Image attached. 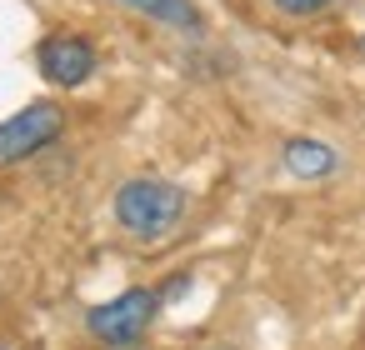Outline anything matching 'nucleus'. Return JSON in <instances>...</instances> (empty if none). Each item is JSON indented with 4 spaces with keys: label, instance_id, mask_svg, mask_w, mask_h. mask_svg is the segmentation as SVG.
Masks as SVG:
<instances>
[{
    "label": "nucleus",
    "instance_id": "0eeeda50",
    "mask_svg": "<svg viewBox=\"0 0 365 350\" xmlns=\"http://www.w3.org/2000/svg\"><path fill=\"white\" fill-rule=\"evenodd\" d=\"M270 6L280 16H290V21H305V16H320L325 6H335V0H270Z\"/></svg>",
    "mask_w": 365,
    "mask_h": 350
},
{
    "label": "nucleus",
    "instance_id": "20e7f679",
    "mask_svg": "<svg viewBox=\"0 0 365 350\" xmlns=\"http://www.w3.org/2000/svg\"><path fill=\"white\" fill-rule=\"evenodd\" d=\"M36 71L56 86V91H76L96 76V41L76 36V31H56L36 46Z\"/></svg>",
    "mask_w": 365,
    "mask_h": 350
},
{
    "label": "nucleus",
    "instance_id": "7ed1b4c3",
    "mask_svg": "<svg viewBox=\"0 0 365 350\" xmlns=\"http://www.w3.org/2000/svg\"><path fill=\"white\" fill-rule=\"evenodd\" d=\"M66 135V110L56 101H36L26 110H16L11 120H0V170L6 165H26L41 150H51Z\"/></svg>",
    "mask_w": 365,
    "mask_h": 350
},
{
    "label": "nucleus",
    "instance_id": "39448f33",
    "mask_svg": "<svg viewBox=\"0 0 365 350\" xmlns=\"http://www.w3.org/2000/svg\"><path fill=\"white\" fill-rule=\"evenodd\" d=\"M280 155H285V170L300 175V180H320V175L335 170V150L325 140H310V135H290Z\"/></svg>",
    "mask_w": 365,
    "mask_h": 350
},
{
    "label": "nucleus",
    "instance_id": "423d86ee",
    "mask_svg": "<svg viewBox=\"0 0 365 350\" xmlns=\"http://www.w3.org/2000/svg\"><path fill=\"white\" fill-rule=\"evenodd\" d=\"M120 6H130V11H140V16H150V21H165V26H200V16H195V6L190 0H120Z\"/></svg>",
    "mask_w": 365,
    "mask_h": 350
},
{
    "label": "nucleus",
    "instance_id": "f257e3e1",
    "mask_svg": "<svg viewBox=\"0 0 365 350\" xmlns=\"http://www.w3.org/2000/svg\"><path fill=\"white\" fill-rule=\"evenodd\" d=\"M110 210H115V225H120L125 235H135V240H165V235L185 220L190 195H185L175 180H160V175H130V180L115 190Z\"/></svg>",
    "mask_w": 365,
    "mask_h": 350
},
{
    "label": "nucleus",
    "instance_id": "9d476101",
    "mask_svg": "<svg viewBox=\"0 0 365 350\" xmlns=\"http://www.w3.org/2000/svg\"><path fill=\"white\" fill-rule=\"evenodd\" d=\"M215 350H225V345H215Z\"/></svg>",
    "mask_w": 365,
    "mask_h": 350
},
{
    "label": "nucleus",
    "instance_id": "1a4fd4ad",
    "mask_svg": "<svg viewBox=\"0 0 365 350\" xmlns=\"http://www.w3.org/2000/svg\"><path fill=\"white\" fill-rule=\"evenodd\" d=\"M360 61H365V36H360Z\"/></svg>",
    "mask_w": 365,
    "mask_h": 350
},
{
    "label": "nucleus",
    "instance_id": "6e6552de",
    "mask_svg": "<svg viewBox=\"0 0 365 350\" xmlns=\"http://www.w3.org/2000/svg\"><path fill=\"white\" fill-rule=\"evenodd\" d=\"M155 290H160V300H180V295L190 290V270H175V275H170L165 285H155Z\"/></svg>",
    "mask_w": 365,
    "mask_h": 350
},
{
    "label": "nucleus",
    "instance_id": "f03ea898",
    "mask_svg": "<svg viewBox=\"0 0 365 350\" xmlns=\"http://www.w3.org/2000/svg\"><path fill=\"white\" fill-rule=\"evenodd\" d=\"M160 305L165 300H160L155 285H130V290H120L115 300H106V305H96L86 315V335L96 345H106V350H130V345L145 340V330H150Z\"/></svg>",
    "mask_w": 365,
    "mask_h": 350
}]
</instances>
